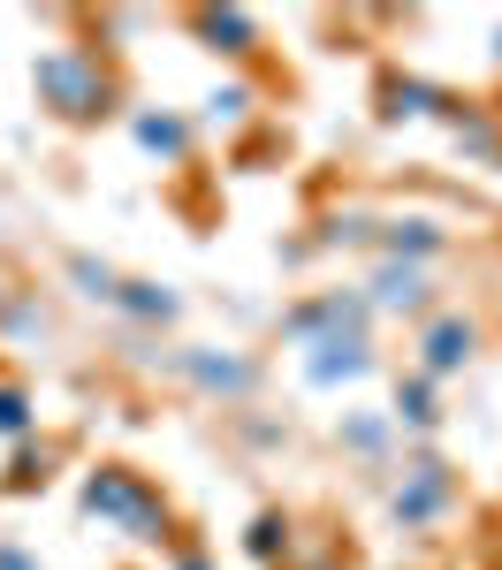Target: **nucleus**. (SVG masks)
Wrapping results in <instances>:
<instances>
[{"mask_svg": "<svg viewBox=\"0 0 502 570\" xmlns=\"http://www.w3.org/2000/svg\"><path fill=\"white\" fill-rule=\"evenodd\" d=\"M85 510L91 518H107V525H122L130 540H168V502H160V487L137 480L130 464H99L85 480Z\"/></svg>", "mask_w": 502, "mask_h": 570, "instance_id": "f257e3e1", "label": "nucleus"}, {"mask_svg": "<svg viewBox=\"0 0 502 570\" xmlns=\"http://www.w3.org/2000/svg\"><path fill=\"white\" fill-rule=\"evenodd\" d=\"M39 91L61 122H91L115 107V77L99 69V53H46L39 61Z\"/></svg>", "mask_w": 502, "mask_h": 570, "instance_id": "f03ea898", "label": "nucleus"}, {"mask_svg": "<svg viewBox=\"0 0 502 570\" xmlns=\"http://www.w3.org/2000/svg\"><path fill=\"white\" fill-rule=\"evenodd\" d=\"M450 494H456V480H450V464H434V456H419L404 472V487H396V525H434L442 510H450Z\"/></svg>", "mask_w": 502, "mask_h": 570, "instance_id": "7ed1b4c3", "label": "nucleus"}, {"mask_svg": "<svg viewBox=\"0 0 502 570\" xmlns=\"http://www.w3.org/2000/svg\"><path fill=\"white\" fill-rule=\"evenodd\" d=\"M472 343H480V335H472V320H464V312H450V320H434V327L419 335V365H426V381H442V373H456V365L472 357Z\"/></svg>", "mask_w": 502, "mask_h": 570, "instance_id": "20e7f679", "label": "nucleus"}, {"mask_svg": "<svg viewBox=\"0 0 502 570\" xmlns=\"http://www.w3.org/2000/svg\"><path fill=\"white\" fill-rule=\"evenodd\" d=\"M313 381L327 389V381H358L365 373V335H327V343H313Z\"/></svg>", "mask_w": 502, "mask_h": 570, "instance_id": "39448f33", "label": "nucleus"}, {"mask_svg": "<svg viewBox=\"0 0 502 570\" xmlns=\"http://www.w3.org/2000/svg\"><path fill=\"white\" fill-rule=\"evenodd\" d=\"M419 289H426L419 266H381V289H373V297H381L388 312H404V305H419Z\"/></svg>", "mask_w": 502, "mask_h": 570, "instance_id": "423d86ee", "label": "nucleus"}, {"mask_svg": "<svg viewBox=\"0 0 502 570\" xmlns=\"http://www.w3.org/2000/svg\"><path fill=\"white\" fill-rule=\"evenodd\" d=\"M137 145H145V153H168V160H176L183 145H190V130H183L176 115H145V122H137Z\"/></svg>", "mask_w": 502, "mask_h": 570, "instance_id": "0eeeda50", "label": "nucleus"}, {"mask_svg": "<svg viewBox=\"0 0 502 570\" xmlns=\"http://www.w3.org/2000/svg\"><path fill=\"white\" fill-rule=\"evenodd\" d=\"M244 548H252V563H274V556H282V563H289V518H259V525H252V540H244Z\"/></svg>", "mask_w": 502, "mask_h": 570, "instance_id": "6e6552de", "label": "nucleus"}, {"mask_svg": "<svg viewBox=\"0 0 502 570\" xmlns=\"http://www.w3.org/2000/svg\"><path fill=\"white\" fill-rule=\"evenodd\" d=\"M115 305L137 312V320H168V312H176V297H168V289H152V282H130V289H115Z\"/></svg>", "mask_w": 502, "mask_h": 570, "instance_id": "1a4fd4ad", "label": "nucleus"}, {"mask_svg": "<svg viewBox=\"0 0 502 570\" xmlns=\"http://www.w3.org/2000/svg\"><path fill=\"white\" fill-rule=\"evenodd\" d=\"M198 31H206V39H228L222 53H252V23H244V16H198Z\"/></svg>", "mask_w": 502, "mask_h": 570, "instance_id": "9d476101", "label": "nucleus"}, {"mask_svg": "<svg viewBox=\"0 0 502 570\" xmlns=\"http://www.w3.org/2000/svg\"><path fill=\"white\" fill-rule=\"evenodd\" d=\"M388 244H396V252H442V228H434V220H396Z\"/></svg>", "mask_w": 502, "mask_h": 570, "instance_id": "9b49d317", "label": "nucleus"}, {"mask_svg": "<svg viewBox=\"0 0 502 570\" xmlns=\"http://www.w3.org/2000/svg\"><path fill=\"white\" fill-rule=\"evenodd\" d=\"M0 434H31V395L0 389Z\"/></svg>", "mask_w": 502, "mask_h": 570, "instance_id": "f8f14e48", "label": "nucleus"}, {"mask_svg": "<svg viewBox=\"0 0 502 570\" xmlns=\"http://www.w3.org/2000/svg\"><path fill=\"white\" fill-rule=\"evenodd\" d=\"M396 419H411V426H434V403H426V381H411V389H396Z\"/></svg>", "mask_w": 502, "mask_h": 570, "instance_id": "ddd939ff", "label": "nucleus"}, {"mask_svg": "<svg viewBox=\"0 0 502 570\" xmlns=\"http://www.w3.org/2000/svg\"><path fill=\"white\" fill-rule=\"evenodd\" d=\"M176 570H214V563H206V556H183V563Z\"/></svg>", "mask_w": 502, "mask_h": 570, "instance_id": "4468645a", "label": "nucleus"}, {"mask_svg": "<svg viewBox=\"0 0 502 570\" xmlns=\"http://www.w3.org/2000/svg\"><path fill=\"white\" fill-rule=\"evenodd\" d=\"M305 570H343V563H335V556H319V563H305Z\"/></svg>", "mask_w": 502, "mask_h": 570, "instance_id": "2eb2a0df", "label": "nucleus"}]
</instances>
